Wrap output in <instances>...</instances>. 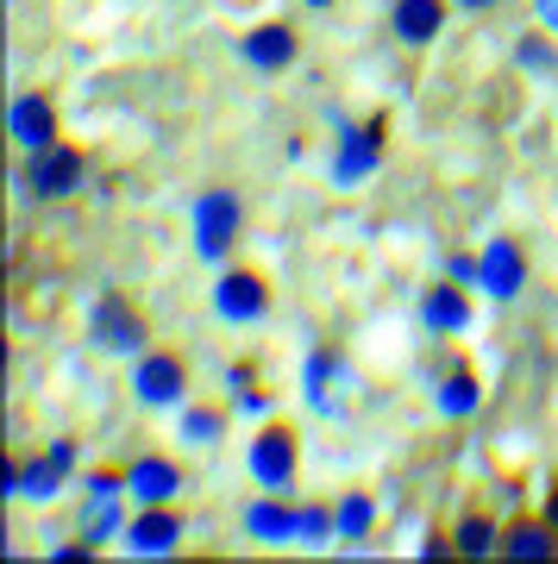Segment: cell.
I'll list each match as a JSON object with an SVG mask.
<instances>
[{"label":"cell","mask_w":558,"mask_h":564,"mask_svg":"<svg viewBox=\"0 0 558 564\" xmlns=\"http://www.w3.org/2000/svg\"><path fill=\"white\" fill-rule=\"evenodd\" d=\"M546 521H552V533H558V489L546 496Z\"/></svg>","instance_id":"cell-28"},{"label":"cell","mask_w":558,"mask_h":564,"mask_svg":"<svg viewBox=\"0 0 558 564\" xmlns=\"http://www.w3.org/2000/svg\"><path fill=\"white\" fill-rule=\"evenodd\" d=\"M182 389H189V370H182V358H170V351H144L139 370H132V395H139L144 408H176Z\"/></svg>","instance_id":"cell-6"},{"label":"cell","mask_w":558,"mask_h":564,"mask_svg":"<svg viewBox=\"0 0 558 564\" xmlns=\"http://www.w3.org/2000/svg\"><path fill=\"white\" fill-rule=\"evenodd\" d=\"M521 276H527V263H521L515 239H490V245H483L477 282L496 295V302H515V295H521Z\"/></svg>","instance_id":"cell-10"},{"label":"cell","mask_w":558,"mask_h":564,"mask_svg":"<svg viewBox=\"0 0 558 564\" xmlns=\"http://www.w3.org/2000/svg\"><path fill=\"white\" fill-rule=\"evenodd\" d=\"M88 333H95L100 351H144V321L132 314V302L126 295H100L95 314H88Z\"/></svg>","instance_id":"cell-3"},{"label":"cell","mask_w":558,"mask_h":564,"mask_svg":"<svg viewBox=\"0 0 558 564\" xmlns=\"http://www.w3.org/2000/svg\"><path fill=\"white\" fill-rule=\"evenodd\" d=\"M176 540H182V521L170 508H144L139 521L126 527V545H132L139 558H163V552H176Z\"/></svg>","instance_id":"cell-12"},{"label":"cell","mask_w":558,"mask_h":564,"mask_svg":"<svg viewBox=\"0 0 558 564\" xmlns=\"http://www.w3.org/2000/svg\"><path fill=\"white\" fill-rule=\"evenodd\" d=\"M452 552H459V558H490V552H502V533L483 521V514H464L459 533H452Z\"/></svg>","instance_id":"cell-20"},{"label":"cell","mask_w":558,"mask_h":564,"mask_svg":"<svg viewBox=\"0 0 558 564\" xmlns=\"http://www.w3.org/2000/svg\"><path fill=\"white\" fill-rule=\"evenodd\" d=\"M7 132L20 151H44V144H57V107L44 101V95H20V101L7 107Z\"/></svg>","instance_id":"cell-9"},{"label":"cell","mask_w":558,"mask_h":564,"mask_svg":"<svg viewBox=\"0 0 558 564\" xmlns=\"http://www.w3.org/2000/svg\"><path fill=\"white\" fill-rule=\"evenodd\" d=\"M439 414H446V421H464V414H477V377H471V370H452V377H446V383H439Z\"/></svg>","instance_id":"cell-19"},{"label":"cell","mask_w":558,"mask_h":564,"mask_svg":"<svg viewBox=\"0 0 558 564\" xmlns=\"http://www.w3.org/2000/svg\"><path fill=\"white\" fill-rule=\"evenodd\" d=\"M377 158H383V126H377V120H371V126H352V132L340 139V158H333V176H340L345 188H352L358 176H371V170H377Z\"/></svg>","instance_id":"cell-11"},{"label":"cell","mask_w":558,"mask_h":564,"mask_svg":"<svg viewBox=\"0 0 558 564\" xmlns=\"http://www.w3.org/2000/svg\"><path fill=\"white\" fill-rule=\"evenodd\" d=\"M88 552H95V545H57V552H51V564H82Z\"/></svg>","instance_id":"cell-26"},{"label":"cell","mask_w":558,"mask_h":564,"mask_svg":"<svg viewBox=\"0 0 558 564\" xmlns=\"http://www.w3.org/2000/svg\"><path fill=\"white\" fill-rule=\"evenodd\" d=\"M176 489H182V470L170 458H158V452L132 458V470H126V496H132L139 508H163Z\"/></svg>","instance_id":"cell-8"},{"label":"cell","mask_w":558,"mask_h":564,"mask_svg":"<svg viewBox=\"0 0 558 564\" xmlns=\"http://www.w3.org/2000/svg\"><path fill=\"white\" fill-rule=\"evenodd\" d=\"M326 540H340L333 521H326L320 508H296V545H326Z\"/></svg>","instance_id":"cell-23"},{"label":"cell","mask_w":558,"mask_h":564,"mask_svg":"<svg viewBox=\"0 0 558 564\" xmlns=\"http://www.w3.org/2000/svg\"><path fill=\"white\" fill-rule=\"evenodd\" d=\"M314 7H326V0H314Z\"/></svg>","instance_id":"cell-30"},{"label":"cell","mask_w":558,"mask_h":564,"mask_svg":"<svg viewBox=\"0 0 558 564\" xmlns=\"http://www.w3.org/2000/svg\"><path fill=\"white\" fill-rule=\"evenodd\" d=\"M521 69H552V44L527 39V44H521Z\"/></svg>","instance_id":"cell-24"},{"label":"cell","mask_w":558,"mask_h":564,"mask_svg":"<svg viewBox=\"0 0 558 564\" xmlns=\"http://www.w3.org/2000/svg\"><path fill=\"white\" fill-rule=\"evenodd\" d=\"M420 321L433 326V333H471V302H464V289H452V282L427 289V302H420Z\"/></svg>","instance_id":"cell-14"},{"label":"cell","mask_w":558,"mask_h":564,"mask_svg":"<svg viewBox=\"0 0 558 564\" xmlns=\"http://www.w3.org/2000/svg\"><path fill=\"white\" fill-rule=\"evenodd\" d=\"M534 13H539L546 25H552V32H558V0H534Z\"/></svg>","instance_id":"cell-27"},{"label":"cell","mask_w":558,"mask_h":564,"mask_svg":"<svg viewBox=\"0 0 558 564\" xmlns=\"http://www.w3.org/2000/svg\"><path fill=\"white\" fill-rule=\"evenodd\" d=\"M245 533L264 545H296V508L282 502H251L245 508Z\"/></svg>","instance_id":"cell-17"},{"label":"cell","mask_w":558,"mask_h":564,"mask_svg":"<svg viewBox=\"0 0 558 564\" xmlns=\"http://www.w3.org/2000/svg\"><path fill=\"white\" fill-rule=\"evenodd\" d=\"M214 314L233 326H251L270 314V289H264V276H251V270H226V276L214 282Z\"/></svg>","instance_id":"cell-4"},{"label":"cell","mask_w":558,"mask_h":564,"mask_svg":"<svg viewBox=\"0 0 558 564\" xmlns=\"http://www.w3.org/2000/svg\"><path fill=\"white\" fill-rule=\"evenodd\" d=\"M219 433H226V414H214V408L182 414V445H219Z\"/></svg>","instance_id":"cell-21"},{"label":"cell","mask_w":558,"mask_h":564,"mask_svg":"<svg viewBox=\"0 0 558 564\" xmlns=\"http://www.w3.org/2000/svg\"><path fill=\"white\" fill-rule=\"evenodd\" d=\"M82 182V151L76 144H44V151H32V163H25V188L39 195V202H63V195H76Z\"/></svg>","instance_id":"cell-2"},{"label":"cell","mask_w":558,"mask_h":564,"mask_svg":"<svg viewBox=\"0 0 558 564\" xmlns=\"http://www.w3.org/2000/svg\"><path fill=\"white\" fill-rule=\"evenodd\" d=\"M245 63H258V69H289V63H296V32H289V25H258V32L245 39Z\"/></svg>","instance_id":"cell-16"},{"label":"cell","mask_w":558,"mask_h":564,"mask_svg":"<svg viewBox=\"0 0 558 564\" xmlns=\"http://www.w3.org/2000/svg\"><path fill=\"white\" fill-rule=\"evenodd\" d=\"M233 239H239V195L233 188H207L195 202V251L207 263H219L233 251Z\"/></svg>","instance_id":"cell-1"},{"label":"cell","mask_w":558,"mask_h":564,"mask_svg":"<svg viewBox=\"0 0 558 564\" xmlns=\"http://www.w3.org/2000/svg\"><path fill=\"white\" fill-rule=\"evenodd\" d=\"M120 496H126V477H114V470L88 477V496H82V533H88V545H107L120 533Z\"/></svg>","instance_id":"cell-5"},{"label":"cell","mask_w":558,"mask_h":564,"mask_svg":"<svg viewBox=\"0 0 558 564\" xmlns=\"http://www.w3.org/2000/svg\"><path fill=\"white\" fill-rule=\"evenodd\" d=\"M371 521H377V508L364 502V496H345L340 514H333V533H340V540H364V533H371Z\"/></svg>","instance_id":"cell-22"},{"label":"cell","mask_w":558,"mask_h":564,"mask_svg":"<svg viewBox=\"0 0 558 564\" xmlns=\"http://www.w3.org/2000/svg\"><path fill=\"white\" fill-rule=\"evenodd\" d=\"M63 477H69V470H63L51 452H44V458H32V464H7V496H25V502H51V496L63 489Z\"/></svg>","instance_id":"cell-13"},{"label":"cell","mask_w":558,"mask_h":564,"mask_svg":"<svg viewBox=\"0 0 558 564\" xmlns=\"http://www.w3.org/2000/svg\"><path fill=\"white\" fill-rule=\"evenodd\" d=\"M558 540H552V521L539 527V521H515L508 533H502V558H521V564H539V558H552Z\"/></svg>","instance_id":"cell-18"},{"label":"cell","mask_w":558,"mask_h":564,"mask_svg":"<svg viewBox=\"0 0 558 564\" xmlns=\"http://www.w3.org/2000/svg\"><path fill=\"white\" fill-rule=\"evenodd\" d=\"M446 276H452V282H477V263H471V258H452V263H446Z\"/></svg>","instance_id":"cell-25"},{"label":"cell","mask_w":558,"mask_h":564,"mask_svg":"<svg viewBox=\"0 0 558 564\" xmlns=\"http://www.w3.org/2000/svg\"><path fill=\"white\" fill-rule=\"evenodd\" d=\"M396 39L401 44H433L439 39V25H446V7L439 0H396Z\"/></svg>","instance_id":"cell-15"},{"label":"cell","mask_w":558,"mask_h":564,"mask_svg":"<svg viewBox=\"0 0 558 564\" xmlns=\"http://www.w3.org/2000/svg\"><path fill=\"white\" fill-rule=\"evenodd\" d=\"M464 7H471V13H477V7H496V0H464Z\"/></svg>","instance_id":"cell-29"},{"label":"cell","mask_w":558,"mask_h":564,"mask_svg":"<svg viewBox=\"0 0 558 564\" xmlns=\"http://www.w3.org/2000/svg\"><path fill=\"white\" fill-rule=\"evenodd\" d=\"M251 477H258V489H270V496H282V489L296 484V440H289L282 426H264L258 440H251Z\"/></svg>","instance_id":"cell-7"}]
</instances>
